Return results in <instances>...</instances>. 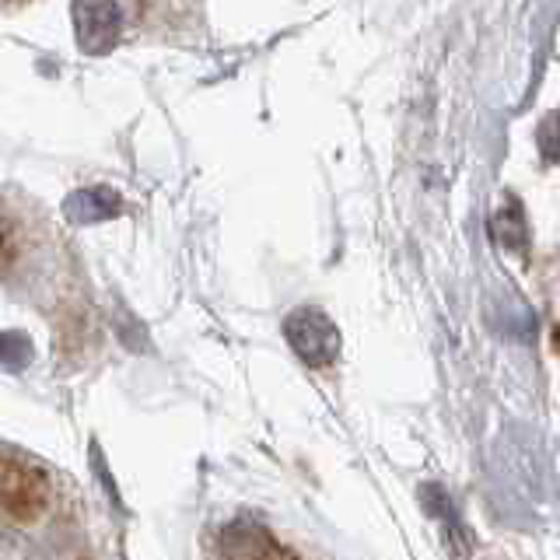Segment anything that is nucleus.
<instances>
[{"label":"nucleus","instance_id":"nucleus-8","mask_svg":"<svg viewBox=\"0 0 560 560\" xmlns=\"http://www.w3.org/2000/svg\"><path fill=\"white\" fill-rule=\"evenodd\" d=\"M536 140H539V151H542L547 162H560V109L542 116Z\"/></svg>","mask_w":560,"mask_h":560},{"label":"nucleus","instance_id":"nucleus-10","mask_svg":"<svg viewBox=\"0 0 560 560\" xmlns=\"http://www.w3.org/2000/svg\"><path fill=\"white\" fill-rule=\"evenodd\" d=\"M553 347H557V354H560V326L553 329Z\"/></svg>","mask_w":560,"mask_h":560},{"label":"nucleus","instance_id":"nucleus-5","mask_svg":"<svg viewBox=\"0 0 560 560\" xmlns=\"http://www.w3.org/2000/svg\"><path fill=\"white\" fill-rule=\"evenodd\" d=\"M420 501H424V508L431 512V518H438L442 522V533H445V539L452 542V550L455 553H469V533H466V525L459 522V515H455V508H452V501H448V494L442 487H434V483H428V487H420Z\"/></svg>","mask_w":560,"mask_h":560},{"label":"nucleus","instance_id":"nucleus-1","mask_svg":"<svg viewBox=\"0 0 560 560\" xmlns=\"http://www.w3.org/2000/svg\"><path fill=\"white\" fill-rule=\"evenodd\" d=\"M284 337L308 368H326L340 354V329L319 308H294L284 319Z\"/></svg>","mask_w":560,"mask_h":560},{"label":"nucleus","instance_id":"nucleus-4","mask_svg":"<svg viewBox=\"0 0 560 560\" xmlns=\"http://www.w3.org/2000/svg\"><path fill=\"white\" fill-rule=\"evenodd\" d=\"M74 25L84 52H105L119 35V11L113 0H74Z\"/></svg>","mask_w":560,"mask_h":560},{"label":"nucleus","instance_id":"nucleus-2","mask_svg":"<svg viewBox=\"0 0 560 560\" xmlns=\"http://www.w3.org/2000/svg\"><path fill=\"white\" fill-rule=\"evenodd\" d=\"M218 547L224 560H298L288 547H280L267 525L249 518L228 522L218 536Z\"/></svg>","mask_w":560,"mask_h":560},{"label":"nucleus","instance_id":"nucleus-9","mask_svg":"<svg viewBox=\"0 0 560 560\" xmlns=\"http://www.w3.org/2000/svg\"><path fill=\"white\" fill-rule=\"evenodd\" d=\"M92 466H95V472H98V480H102V487H105V494H109V501L119 504V490H116V483H113V477H109V469H105V459H102L98 445H92Z\"/></svg>","mask_w":560,"mask_h":560},{"label":"nucleus","instance_id":"nucleus-7","mask_svg":"<svg viewBox=\"0 0 560 560\" xmlns=\"http://www.w3.org/2000/svg\"><path fill=\"white\" fill-rule=\"evenodd\" d=\"M32 361V343L25 332H0V364L18 372Z\"/></svg>","mask_w":560,"mask_h":560},{"label":"nucleus","instance_id":"nucleus-3","mask_svg":"<svg viewBox=\"0 0 560 560\" xmlns=\"http://www.w3.org/2000/svg\"><path fill=\"white\" fill-rule=\"evenodd\" d=\"M46 477L35 466H22V463H11L4 472V487H0V501H4L8 515L18 522H28L43 512L46 504Z\"/></svg>","mask_w":560,"mask_h":560},{"label":"nucleus","instance_id":"nucleus-6","mask_svg":"<svg viewBox=\"0 0 560 560\" xmlns=\"http://www.w3.org/2000/svg\"><path fill=\"white\" fill-rule=\"evenodd\" d=\"M119 210H122V200L109 189H81V192H74V197L67 200V214H70V221H78V224L116 218Z\"/></svg>","mask_w":560,"mask_h":560}]
</instances>
